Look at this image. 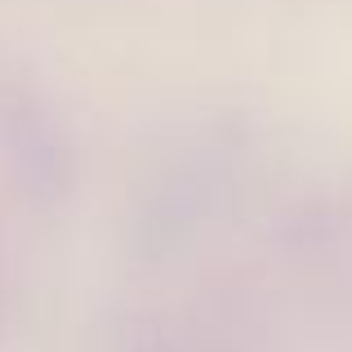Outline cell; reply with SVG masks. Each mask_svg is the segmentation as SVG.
Masks as SVG:
<instances>
[]
</instances>
